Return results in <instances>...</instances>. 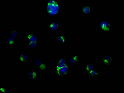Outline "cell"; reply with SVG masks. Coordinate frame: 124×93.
Listing matches in <instances>:
<instances>
[{"label":"cell","instance_id":"obj_1","mask_svg":"<svg viewBox=\"0 0 124 93\" xmlns=\"http://www.w3.org/2000/svg\"><path fill=\"white\" fill-rule=\"evenodd\" d=\"M55 74L58 77L65 78L70 74V65L66 57L61 56L54 67Z\"/></svg>","mask_w":124,"mask_h":93},{"label":"cell","instance_id":"obj_2","mask_svg":"<svg viewBox=\"0 0 124 93\" xmlns=\"http://www.w3.org/2000/svg\"><path fill=\"white\" fill-rule=\"evenodd\" d=\"M61 9L60 3L57 0H48L46 2L45 11L50 17L56 18L59 15Z\"/></svg>","mask_w":124,"mask_h":93},{"label":"cell","instance_id":"obj_3","mask_svg":"<svg viewBox=\"0 0 124 93\" xmlns=\"http://www.w3.org/2000/svg\"><path fill=\"white\" fill-rule=\"evenodd\" d=\"M27 42V47L29 49L34 50L38 48L39 42V36L34 32L27 33L25 36Z\"/></svg>","mask_w":124,"mask_h":93},{"label":"cell","instance_id":"obj_4","mask_svg":"<svg viewBox=\"0 0 124 93\" xmlns=\"http://www.w3.org/2000/svg\"><path fill=\"white\" fill-rule=\"evenodd\" d=\"M9 36L7 38L5 44L8 47H12L16 45L18 37V32L17 29L9 30Z\"/></svg>","mask_w":124,"mask_h":93},{"label":"cell","instance_id":"obj_5","mask_svg":"<svg viewBox=\"0 0 124 93\" xmlns=\"http://www.w3.org/2000/svg\"><path fill=\"white\" fill-rule=\"evenodd\" d=\"M111 51L102 56L100 61L104 66L106 67H112L113 66V57L111 56Z\"/></svg>","mask_w":124,"mask_h":93},{"label":"cell","instance_id":"obj_6","mask_svg":"<svg viewBox=\"0 0 124 93\" xmlns=\"http://www.w3.org/2000/svg\"><path fill=\"white\" fill-rule=\"evenodd\" d=\"M112 23L108 20H100L99 25V30L104 32H110Z\"/></svg>","mask_w":124,"mask_h":93},{"label":"cell","instance_id":"obj_7","mask_svg":"<svg viewBox=\"0 0 124 93\" xmlns=\"http://www.w3.org/2000/svg\"><path fill=\"white\" fill-rule=\"evenodd\" d=\"M35 65L40 72H46L47 71V65L42 59H35Z\"/></svg>","mask_w":124,"mask_h":93},{"label":"cell","instance_id":"obj_8","mask_svg":"<svg viewBox=\"0 0 124 93\" xmlns=\"http://www.w3.org/2000/svg\"><path fill=\"white\" fill-rule=\"evenodd\" d=\"M60 28V23L55 20L51 21L47 26V30L50 32H56L59 30Z\"/></svg>","mask_w":124,"mask_h":93},{"label":"cell","instance_id":"obj_9","mask_svg":"<svg viewBox=\"0 0 124 93\" xmlns=\"http://www.w3.org/2000/svg\"><path fill=\"white\" fill-rule=\"evenodd\" d=\"M53 38L59 44L61 45H65L67 43V38L66 36L63 33L55 35Z\"/></svg>","mask_w":124,"mask_h":93},{"label":"cell","instance_id":"obj_10","mask_svg":"<svg viewBox=\"0 0 124 93\" xmlns=\"http://www.w3.org/2000/svg\"><path fill=\"white\" fill-rule=\"evenodd\" d=\"M29 57L28 54L24 53L20 54L18 56V60L19 62L26 65L30 64L29 61Z\"/></svg>","mask_w":124,"mask_h":93},{"label":"cell","instance_id":"obj_11","mask_svg":"<svg viewBox=\"0 0 124 93\" xmlns=\"http://www.w3.org/2000/svg\"><path fill=\"white\" fill-rule=\"evenodd\" d=\"M80 11L82 15H88L92 13V8L89 5H85L80 7Z\"/></svg>","mask_w":124,"mask_h":93},{"label":"cell","instance_id":"obj_12","mask_svg":"<svg viewBox=\"0 0 124 93\" xmlns=\"http://www.w3.org/2000/svg\"><path fill=\"white\" fill-rule=\"evenodd\" d=\"M39 76L38 71L35 70H29L27 73L28 79L32 80H38Z\"/></svg>","mask_w":124,"mask_h":93},{"label":"cell","instance_id":"obj_13","mask_svg":"<svg viewBox=\"0 0 124 93\" xmlns=\"http://www.w3.org/2000/svg\"><path fill=\"white\" fill-rule=\"evenodd\" d=\"M80 60V55L76 54H74L68 59V62L70 64H78Z\"/></svg>","mask_w":124,"mask_h":93},{"label":"cell","instance_id":"obj_14","mask_svg":"<svg viewBox=\"0 0 124 93\" xmlns=\"http://www.w3.org/2000/svg\"><path fill=\"white\" fill-rule=\"evenodd\" d=\"M95 69V64L90 62H87L85 64L84 67V71L87 74L91 70Z\"/></svg>","mask_w":124,"mask_h":93},{"label":"cell","instance_id":"obj_15","mask_svg":"<svg viewBox=\"0 0 124 93\" xmlns=\"http://www.w3.org/2000/svg\"><path fill=\"white\" fill-rule=\"evenodd\" d=\"M88 74H89L91 77L96 78L99 77L100 73V72L98 70L94 69L89 72Z\"/></svg>","mask_w":124,"mask_h":93},{"label":"cell","instance_id":"obj_16","mask_svg":"<svg viewBox=\"0 0 124 93\" xmlns=\"http://www.w3.org/2000/svg\"><path fill=\"white\" fill-rule=\"evenodd\" d=\"M0 92L1 93H12V91L10 89H7L4 87H0Z\"/></svg>","mask_w":124,"mask_h":93}]
</instances>
